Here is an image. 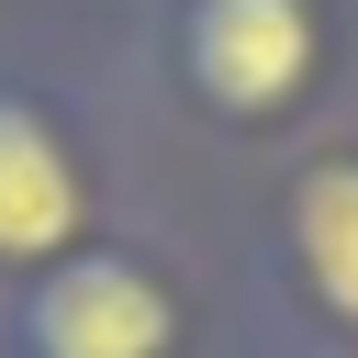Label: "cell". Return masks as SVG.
I'll return each instance as SVG.
<instances>
[{"instance_id":"3957f363","label":"cell","mask_w":358,"mask_h":358,"mask_svg":"<svg viewBox=\"0 0 358 358\" xmlns=\"http://www.w3.org/2000/svg\"><path fill=\"white\" fill-rule=\"evenodd\" d=\"M78 157L56 145V123L34 101H0V268H45L78 246Z\"/></svg>"},{"instance_id":"277c9868","label":"cell","mask_w":358,"mask_h":358,"mask_svg":"<svg viewBox=\"0 0 358 358\" xmlns=\"http://www.w3.org/2000/svg\"><path fill=\"white\" fill-rule=\"evenodd\" d=\"M291 257L336 324H358V157H324L291 190Z\"/></svg>"},{"instance_id":"6da1fadb","label":"cell","mask_w":358,"mask_h":358,"mask_svg":"<svg viewBox=\"0 0 358 358\" xmlns=\"http://www.w3.org/2000/svg\"><path fill=\"white\" fill-rule=\"evenodd\" d=\"M22 336H34V358H168L179 313H168V291L134 257H67L34 291Z\"/></svg>"},{"instance_id":"7a4b0ae2","label":"cell","mask_w":358,"mask_h":358,"mask_svg":"<svg viewBox=\"0 0 358 358\" xmlns=\"http://www.w3.org/2000/svg\"><path fill=\"white\" fill-rule=\"evenodd\" d=\"M190 78L213 112H280L313 78V11L302 0H190Z\"/></svg>"}]
</instances>
